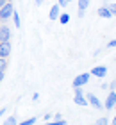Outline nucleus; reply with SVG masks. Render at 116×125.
Wrapping results in <instances>:
<instances>
[{"label": "nucleus", "instance_id": "nucleus-1", "mask_svg": "<svg viewBox=\"0 0 116 125\" xmlns=\"http://www.w3.org/2000/svg\"><path fill=\"white\" fill-rule=\"evenodd\" d=\"M13 13H14V7H13V2L9 0L7 4H4L2 7H0V21H7V20H11Z\"/></svg>", "mask_w": 116, "mask_h": 125}, {"label": "nucleus", "instance_id": "nucleus-2", "mask_svg": "<svg viewBox=\"0 0 116 125\" xmlns=\"http://www.w3.org/2000/svg\"><path fill=\"white\" fill-rule=\"evenodd\" d=\"M89 81V73H80V75L75 77V81H73V88H82L84 84H88Z\"/></svg>", "mask_w": 116, "mask_h": 125}, {"label": "nucleus", "instance_id": "nucleus-3", "mask_svg": "<svg viewBox=\"0 0 116 125\" xmlns=\"http://www.w3.org/2000/svg\"><path fill=\"white\" fill-rule=\"evenodd\" d=\"M11 41H2L0 43V57L2 59H5V57H9L11 55Z\"/></svg>", "mask_w": 116, "mask_h": 125}, {"label": "nucleus", "instance_id": "nucleus-4", "mask_svg": "<svg viewBox=\"0 0 116 125\" xmlns=\"http://www.w3.org/2000/svg\"><path fill=\"white\" fill-rule=\"evenodd\" d=\"M86 100H88V104H91L93 107H96V109H104L102 102L98 100V96H96V95H93V93H86Z\"/></svg>", "mask_w": 116, "mask_h": 125}, {"label": "nucleus", "instance_id": "nucleus-5", "mask_svg": "<svg viewBox=\"0 0 116 125\" xmlns=\"http://www.w3.org/2000/svg\"><path fill=\"white\" fill-rule=\"evenodd\" d=\"M114 104H116V91H109V95H107V98H105V104H104V107L111 111L113 107H114Z\"/></svg>", "mask_w": 116, "mask_h": 125}, {"label": "nucleus", "instance_id": "nucleus-6", "mask_svg": "<svg viewBox=\"0 0 116 125\" xmlns=\"http://www.w3.org/2000/svg\"><path fill=\"white\" fill-rule=\"evenodd\" d=\"M11 39V29L7 25H0V43Z\"/></svg>", "mask_w": 116, "mask_h": 125}, {"label": "nucleus", "instance_id": "nucleus-7", "mask_svg": "<svg viewBox=\"0 0 116 125\" xmlns=\"http://www.w3.org/2000/svg\"><path fill=\"white\" fill-rule=\"evenodd\" d=\"M89 75H95V77H98V79H102V77L107 75V68H105V66H95V68L91 70Z\"/></svg>", "mask_w": 116, "mask_h": 125}, {"label": "nucleus", "instance_id": "nucleus-8", "mask_svg": "<svg viewBox=\"0 0 116 125\" xmlns=\"http://www.w3.org/2000/svg\"><path fill=\"white\" fill-rule=\"evenodd\" d=\"M79 2V18H82V16L86 14V9L89 7V0H77Z\"/></svg>", "mask_w": 116, "mask_h": 125}, {"label": "nucleus", "instance_id": "nucleus-9", "mask_svg": "<svg viewBox=\"0 0 116 125\" xmlns=\"http://www.w3.org/2000/svg\"><path fill=\"white\" fill-rule=\"evenodd\" d=\"M59 14H61V7H59V5H52V9H50V13H48V18L50 20H57V18H59Z\"/></svg>", "mask_w": 116, "mask_h": 125}, {"label": "nucleus", "instance_id": "nucleus-10", "mask_svg": "<svg viewBox=\"0 0 116 125\" xmlns=\"http://www.w3.org/2000/svg\"><path fill=\"white\" fill-rule=\"evenodd\" d=\"M96 14L100 16V18H113V14H111V11L107 9V5H104V7H100L96 11Z\"/></svg>", "mask_w": 116, "mask_h": 125}, {"label": "nucleus", "instance_id": "nucleus-11", "mask_svg": "<svg viewBox=\"0 0 116 125\" xmlns=\"http://www.w3.org/2000/svg\"><path fill=\"white\" fill-rule=\"evenodd\" d=\"M73 102H75V104H77V105H88V100H86V96L84 95H75L73 96Z\"/></svg>", "mask_w": 116, "mask_h": 125}, {"label": "nucleus", "instance_id": "nucleus-12", "mask_svg": "<svg viewBox=\"0 0 116 125\" xmlns=\"http://www.w3.org/2000/svg\"><path fill=\"white\" fill-rule=\"evenodd\" d=\"M57 20H59L61 23H68V21H70V14H68V13H61Z\"/></svg>", "mask_w": 116, "mask_h": 125}, {"label": "nucleus", "instance_id": "nucleus-13", "mask_svg": "<svg viewBox=\"0 0 116 125\" xmlns=\"http://www.w3.org/2000/svg\"><path fill=\"white\" fill-rule=\"evenodd\" d=\"M13 21H14V27H20V25H21V20H20V14H18V13H16V11H14V13H13Z\"/></svg>", "mask_w": 116, "mask_h": 125}, {"label": "nucleus", "instance_id": "nucleus-14", "mask_svg": "<svg viewBox=\"0 0 116 125\" xmlns=\"http://www.w3.org/2000/svg\"><path fill=\"white\" fill-rule=\"evenodd\" d=\"M16 123H18V122H16V118H14V116H9L7 120L4 122V125H16Z\"/></svg>", "mask_w": 116, "mask_h": 125}, {"label": "nucleus", "instance_id": "nucleus-15", "mask_svg": "<svg viewBox=\"0 0 116 125\" xmlns=\"http://www.w3.org/2000/svg\"><path fill=\"white\" fill-rule=\"evenodd\" d=\"M34 123H36V118H29V120L21 122V123H16V125H34Z\"/></svg>", "mask_w": 116, "mask_h": 125}, {"label": "nucleus", "instance_id": "nucleus-16", "mask_svg": "<svg viewBox=\"0 0 116 125\" xmlns=\"http://www.w3.org/2000/svg\"><path fill=\"white\" fill-rule=\"evenodd\" d=\"M43 125H68L64 120H55V122H50V123H43Z\"/></svg>", "mask_w": 116, "mask_h": 125}, {"label": "nucleus", "instance_id": "nucleus-17", "mask_svg": "<svg viewBox=\"0 0 116 125\" xmlns=\"http://www.w3.org/2000/svg\"><path fill=\"white\" fill-rule=\"evenodd\" d=\"M57 5L61 9H64V7H68V0H57Z\"/></svg>", "mask_w": 116, "mask_h": 125}, {"label": "nucleus", "instance_id": "nucleus-18", "mask_svg": "<svg viewBox=\"0 0 116 125\" xmlns=\"http://www.w3.org/2000/svg\"><path fill=\"white\" fill-rule=\"evenodd\" d=\"M107 9L111 11V14H113V16H116V4H109V5H107Z\"/></svg>", "mask_w": 116, "mask_h": 125}, {"label": "nucleus", "instance_id": "nucleus-19", "mask_svg": "<svg viewBox=\"0 0 116 125\" xmlns=\"http://www.w3.org/2000/svg\"><path fill=\"white\" fill-rule=\"evenodd\" d=\"M5 68H7V62H5V59L0 57V72H5Z\"/></svg>", "mask_w": 116, "mask_h": 125}, {"label": "nucleus", "instance_id": "nucleus-20", "mask_svg": "<svg viewBox=\"0 0 116 125\" xmlns=\"http://www.w3.org/2000/svg\"><path fill=\"white\" fill-rule=\"evenodd\" d=\"M96 123L98 125H109V120H107V118H98Z\"/></svg>", "mask_w": 116, "mask_h": 125}, {"label": "nucleus", "instance_id": "nucleus-21", "mask_svg": "<svg viewBox=\"0 0 116 125\" xmlns=\"http://www.w3.org/2000/svg\"><path fill=\"white\" fill-rule=\"evenodd\" d=\"M107 47H109V48H116V39H113V41H109V43H107Z\"/></svg>", "mask_w": 116, "mask_h": 125}, {"label": "nucleus", "instance_id": "nucleus-22", "mask_svg": "<svg viewBox=\"0 0 116 125\" xmlns=\"http://www.w3.org/2000/svg\"><path fill=\"white\" fill-rule=\"evenodd\" d=\"M73 89H75V95H84L82 88H73Z\"/></svg>", "mask_w": 116, "mask_h": 125}, {"label": "nucleus", "instance_id": "nucleus-23", "mask_svg": "<svg viewBox=\"0 0 116 125\" xmlns=\"http://www.w3.org/2000/svg\"><path fill=\"white\" fill-rule=\"evenodd\" d=\"M38 98H39V93H34V95H32V100H34V102H36Z\"/></svg>", "mask_w": 116, "mask_h": 125}, {"label": "nucleus", "instance_id": "nucleus-24", "mask_svg": "<svg viewBox=\"0 0 116 125\" xmlns=\"http://www.w3.org/2000/svg\"><path fill=\"white\" fill-rule=\"evenodd\" d=\"M36 2V5H41V4H45V0H34Z\"/></svg>", "mask_w": 116, "mask_h": 125}, {"label": "nucleus", "instance_id": "nucleus-25", "mask_svg": "<svg viewBox=\"0 0 116 125\" xmlns=\"http://www.w3.org/2000/svg\"><path fill=\"white\" fill-rule=\"evenodd\" d=\"M4 75H5V72H0V82L4 81Z\"/></svg>", "mask_w": 116, "mask_h": 125}, {"label": "nucleus", "instance_id": "nucleus-26", "mask_svg": "<svg viewBox=\"0 0 116 125\" xmlns=\"http://www.w3.org/2000/svg\"><path fill=\"white\" fill-rule=\"evenodd\" d=\"M111 125H116V116H114L113 120H111Z\"/></svg>", "mask_w": 116, "mask_h": 125}, {"label": "nucleus", "instance_id": "nucleus-27", "mask_svg": "<svg viewBox=\"0 0 116 125\" xmlns=\"http://www.w3.org/2000/svg\"><path fill=\"white\" fill-rule=\"evenodd\" d=\"M4 113H5V109H0V116H2V115H4Z\"/></svg>", "mask_w": 116, "mask_h": 125}, {"label": "nucleus", "instance_id": "nucleus-28", "mask_svg": "<svg viewBox=\"0 0 116 125\" xmlns=\"http://www.w3.org/2000/svg\"><path fill=\"white\" fill-rule=\"evenodd\" d=\"M113 109H116V104H114V107H113Z\"/></svg>", "mask_w": 116, "mask_h": 125}, {"label": "nucleus", "instance_id": "nucleus-29", "mask_svg": "<svg viewBox=\"0 0 116 125\" xmlns=\"http://www.w3.org/2000/svg\"><path fill=\"white\" fill-rule=\"evenodd\" d=\"M91 125H98V123H91Z\"/></svg>", "mask_w": 116, "mask_h": 125}, {"label": "nucleus", "instance_id": "nucleus-30", "mask_svg": "<svg viewBox=\"0 0 116 125\" xmlns=\"http://www.w3.org/2000/svg\"><path fill=\"white\" fill-rule=\"evenodd\" d=\"M68 2H73V0H68Z\"/></svg>", "mask_w": 116, "mask_h": 125}]
</instances>
